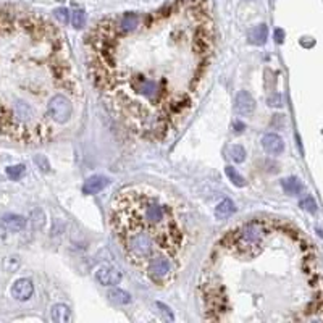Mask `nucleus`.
<instances>
[{"label":"nucleus","mask_w":323,"mask_h":323,"mask_svg":"<svg viewBox=\"0 0 323 323\" xmlns=\"http://www.w3.org/2000/svg\"><path fill=\"white\" fill-rule=\"evenodd\" d=\"M110 301L115 304H120V305H126L131 302V294L126 293V291L118 289V288H113L110 293H109Z\"/></svg>","instance_id":"4468645a"},{"label":"nucleus","mask_w":323,"mask_h":323,"mask_svg":"<svg viewBox=\"0 0 323 323\" xmlns=\"http://www.w3.org/2000/svg\"><path fill=\"white\" fill-rule=\"evenodd\" d=\"M25 172H26V167L25 165H12V167H9L7 168V176H9L10 180H20L23 175H25Z\"/></svg>","instance_id":"a211bd4d"},{"label":"nucleus","mask_w":323,"mask_h":323,"mask_svg":"<svg viewBox=\"0 0 323 323\" xmlns=\"http://www.w3.org/2000/svg\"><path fill=\"white\" fill-rule=\"evenodd\" d=\"M70 17H71V25H73L76 29H81V28L84 26V23H86V15H84V12L79 10V9L73 10Z\"/></svg>","instance_id":"f3484780"},{"label":"nucleus","mask_w":323,"mask_h":323,"mask_svg":"<svg viewBox=\"0 0 323 323\" xmlns=\"http://www.w3.org/2000/svg\"><path fill=\"white\" fill-rule=\"evenodd\" d=\"M31 221H33V228L34 229H41L45 225V215L41 209H36L31 213Z\"/></svg>","instance_id":"6ab92c4d"},{"label":"nucleus","mask_w":323,"mask_h":323,"mask_svg":"<svg viewBox=\"0 0 323 323\" xmlns=\"http://www.w3.org/2000/svg\"><path fill=\"white\" fill-rule=\"evenodd\" d=\"M262 147L265 149V152L272 153V155H278V153L284 150V142L278 134L268 133L262 137Z\"/></svg>","instance_id":"6e6552de"},{"label":"nucleus","mask_w":323,"mask_h":323,"mask_svg":"<svg viewBox=\"0 0 323 323\" xmlns=\"http://www.w3.org/2000/svg\"><path fill=\"white\" fill-rule=\"evenodd\" d=\"M55 17L65 25V23H68V10L66 9H57L55 10Z\"/></svg>","instance_id":"4be33fe9"},{"label":"nucleus","mask_w":323,"mask_h":323,"mask_svg":"<svg viewBox=\"0 0 323 323\" xmlns=\"http://www.w3.org/2000/svg\"><path fill=\"white\" fill-rule=\"evenodd\" d=\"M234 212H236V205L233 201H229V199H225V201H221L215 207V217L218 220H226L231 217Z\"/></svg>","instance_id":"9b49d317"},{"label":"nucleus","mask_w":323,"mask_h":323,"mask_svg":"<svg viewBox=\"0 0 323 323\" xmlns=\"http://www.w3.org/2000/svg\"><path fill=\"white\" fill-rule=\"evenodd\" d=\"M33 293H34V284L29 278L17 280L12 286V296L17 299V301H28V299L33 296Z\"/></svg>","instance_id":"423d86ee"},{"label":"nucleus","mask_w":323,"mask_h":323,"mask_svg":"<svg viewBox=\"0 0 323 323\" xmlns=\"http://www.w3.org/2000/svg\"><path fill=\"white\" fill-rule=\"evenodd\" d=\"M7 231H9V229H7L4 225H0V243L5 241V237H7Z\"/></svg>","instance_id":"a878e982"},{"label":"nucleus","mask_w":323,"mask_h":323,"mask_svg":"<svg viewBox=\"0 0 323 323\" xmlns=\"http://www.w3.org/2000/svg\"><path fill=\"white\" fill-rule=\"evenodd\" d=\"M226 176L229 178V181H231L234 186H246V181H244V178L236 172V168H233V167H226Z\"/></svg>","instance_id":"dca6fc26"},{"label":"nucleus","mask_w":323,"mask_h":323,"mask_svg":"<svg viewBox=\"0 0 323 323\" xmlns=\"http://www.w3.org/2000/svg\"><path fill=\"white\" fill-rule=\"evenodd\" d=\"M234 110L239 113L241 117H251L254 113V110H256V101H254V97L248 91H241L239 94L236 96Z\"/></svg>","instance_id":"39448f33"},{"label":"nucleus","mask_w":323,"mask_h":323,"mask_svg":"<svg viewBox=\"0 0 323 323\" xmlns=\"http://www.w3.org/2000/svg\"><path fill=\"white\" fill-rule=\"evenodd\" d=\"M229 155H231V158L236 164H243L246 160V149L241 147V145H233V147L229 149Z\"/></svg>","instance_id":"aec40b11"},{"label":"nucleus","mask_w":323,"mask_h":323,"mask_svg":"<svg viewBox=\"0 0 323 323\" xmlns=\"http://www.w3.org/2000/svg\"><path fill=\"white\" fill-rule=\"evenodd\" d=\"M281 186H283L284 192H286V194H289V196H297L299 192L302 191V183L299 181L297 178H294V176H293V178L283 180Z\"/></svg>","instance_id":"ddd939ff"},{"label":"nucleus","mask_w":323,"mask_h":323,"mask_svg":"<svg viewBox=\"0 0 323 323\" xmlns=\"http://www.w3.org/2000/svg\"><path fill=\"white\" fill-rule=\"evenodd\" d=\"M268 39V28L267 25H259L249 31V41L254 45H264Z\"/></svg>","instance_id":"f8f14e48"},{"label":"nucleus","mask_w":323,"mask_h":323,"mask_svg":"<svg viewBox=\"0 0 323 323\" xmlns=\"http://www.w3.org/2000/svg\"><path fill=\"white\" fill-rule=\"evenodd\" d=\"M301 207L304 210H307V212H310V213H315L317 212V204H315V201L312 197H305L304 201L301 202Z\"/></svg>","instance_id":"412c9836"},{"label":"nucleus","mask_w":323,"mask_h":323,"mask_svg":"<svg viewBox=\"0 0 323 323\" xmlns=\"http://www.w3.org/2000/svg\"><path fill=\"white\" fill-rule=\"evenodd\" d=\"M2 225L9 229V231L18 233V231H21V229H25L26 218L21 217V215H17V213H9L2 218Z\"/></svg>","instance_id":"1a4fd4ad"},{"label":"nucleus","mask_w":323,"mask_h":323,"mask_svg":"<svg viewBox=\"0 0 323 323\" xmlns=\"http://www.w3.org/2000/svg\"><path fill=\"white\" fill-rule=\"evenodd\" d=\"M96 278L97 281L102 284V286H115L118 284L123 278L121 272L118 270L117 267H112V265H102L97 268L96 272Z\"/></svg>","instance_id":"20e7f679"},{"label":"nucleus","mask_w":323,"mask_h":323,"mask_svg":"<svg viewBox=\"0 0 323 323\" xmlns=\"http://www.w3.org/2000/svg\"><path fill=\"white\" fill-rule=\"evenodd\" d=\"M275 41L278 44H283V41H284V31L283 29H276L275 31Z\"/></svg>","instance_id":"393cba45"},{"label":"nucleus","mask_w":323,"mask_h":323,"mask_svg":"<svg viewBox=\"0 0 323 323\" xmlns=\"http://www.w3.org/2000/svg\"><path fill=\"white\" fill-rule=\"evenodd\" d=\"M107 186H109V178L104 175H94L91 176V178L86 180L83 186V192L88 196H92V194H97V192L104 191Z\"/></svg>","instance_id":"0eeeda50"},{"label":"nucleus","mask_w":323,"mask_h":323,"mask_svg":"<svg viewBox=\"0 0 323 323\" xmlns=\"http://www.w3.org/2000/svg\"><path fill=\"white\" fill-rule=\"evenodd\" d=\"M47 113L49 118L57 126L66 125L73 117V101L70 96L65 94V92H58V94L52 96L50 101L47 102Z\"/></svg>","instance_id":"7ed1b4c3"},{"label":"nucleus","mask_w":323,"mask_h":323,"mask_svg":"<svg viewBox=\"0 0 323 323\" xmlns=\"http://www.w3.org/2000/svg\"><path fill=\"white\" fill-rule=\"evenodd\" d=\"M268 104H270L272 107H280L281 105V96L280 94L272 96L270 99H268Z\"/></svg>","instance_id":"b1692460"},{"label":"nucleus","mask_w":323,"mask_h":323,"mask_svg":"<svg viewBox=\"0 0 323 323\" xmlns=\"http://www.w3.org/2000/svg\"><path fill=\"white\" fill-rule=\"evenodd\" d=\"M215 42L207 0L99 21L88 37L92 83L126 131L160 141L181 126L209 71Z\"/></svg>","instance_id":"f257e3e1"},{"label":"nucleus","mask_w":323,"mask_h":323,"mask_svg":"<svg viewBox=\"0 0 323 323\" xmlns=\"http://www.w3.org/2000/svg\"><path fill=\"white\" fill-rule=\"evenodd\" d=\"M110 225L128 262L155 286L172 284L189 244L184 215L155 188L129 186L112 201Z\"/></svg>","instance_id":"f03ea898"},{"label":"nucleus","mask_w":323,"mask_h":323,"mask_svg":"<svg viewBox=\"0 0 323 323\" xmlns=\"http://www.w3.org/2000/svg\"><path fill=\"white\" fill-rule=\"evenodd\" d=\"M4 270L5 272H9V273H13V272H17L20 265H21V260L18 256H9V257H5L4 259Z\"/></svg>","instance_id":"2eb2a0df"},{"label":"nucleus","mask_w":323,"mask_h":323,"mask_svg":"<svg viewBox=\"0 0 323 323\" xmlns=\"http://www.w3.org/2000/svg\"><path fill=\"white\" fill-rule=\"evenodd\" d=\"M52 320L55 323H68L71 320V310L65 304H55L50 310Z\"/></svg>","instance_id":"9d476101"},{"label":"nucleus","mask_w":323,"mask_h":323,"mask_svg":"<svg viewBox=\"0 0 323 323\" xmlns=\"http://www.w3.org/2000/svg\"><path fill=\"white\" fill-rule=\"evenodd\" d=\"M36 164L39 165V168L41 170H44V172H47L49 170V162H47V158L45 157H36Z\"/></svg>","instance_id":"5701e85b"}]
</instances>
